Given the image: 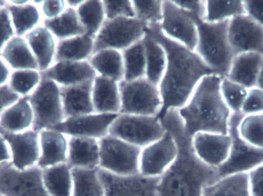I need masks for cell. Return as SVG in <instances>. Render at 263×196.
<instances>
[{"mask_svg": "<svg viewBox=\"0 0 263 196\" xmlns=\"http://www.w3.org/2000/svg\"><path fill=\"white\" fill-rule=\"evenodd\" d=\"M100 140L69 137L67 165L71 169H100Z\"/></svg>", "mask_w": 263, "mask_h": 196, "instance_id": "obj_21", "label": "cell"}, {"mask_svg": "<svg viewBox=\"0 0 263 196\" xmlns=\"http://www.w3.org/2000/svg\"><path fill=\"white\" fill-rule=\"evenodd\" d=\"M43 169H15L10 162L0 164V192L6 196H50L42 179Z\"/></svg>", "mask_w": 263, "mask_h": 196, "instance_id": "obj_11", "label": "cell"}, {"mask_svg": "<svg viewBox=\"0 0 263 196\" xmlns=\"http://www.w3.org/2000/svg\"><path fill=\"white\" fill-rule=\"evenodd\" d=\"M20 98V96L11 90L8 84L0 86V115Z\"/></svg>", "mask_w": 263, "mask_h": 196, "instance_id": "obj_50", "label": "cell"}, {"mask_svg": "<svg viewBox=\"0 0 263 196\" xmlns=\"http://www.w3.org/2000/svg\"><path fill=\"white\" fill-rule=\"evenodd\" d=\"M73 189L72 196H105L99 169H72Z\"/></svg>", "mask_w": 263, "mask_h": 196, "instance_id": "obj_35", "label": "cell"}, {"mask_svg": "<svg viewBox=\"0 0 263 196\" xmlns=\"http://www.w3.org/2000/svg\"><path fill=\"white\" fill-rule=\"evenodd\" d=\"M11 161V154L9 146L3 135L0 134V164Z\"/></svg>", "mask_w": 263, "mask_h": 196, "instance_id": "obj_52", "label": "cell"}, {"mask_svg": "<svg viewBox=\"0 0 263 196\" xmlns=\"http://www.w3.org/2000/svg\"><path fill=\"white\" fill-rule=\"evenodd\" d=\"M28 100L33 112L32 129L35 132L52 129L66 120L60 86L55 82L42 77L40 84Z\"/></svg>", "mask_w": 263, "mask_h": 196, "instance_id": "obj_5", "label": "cell"}, {"mask_svg": "<svg viewBox=\"0 0 263 196\" xmlns=\"http://www.w3.org/2000/svg\"><path fill=\"white\" fill-rule=\"evenodd\" d=\"M161 31L168 38L191 50H196L198 29L194 16L176 6L171 0H164Z\"/></svg>", "mask_w": 263, "mask_h": 196, "instance_id": "obj_12", "label": "cell"}, {"mask_svg": "<svg viewBox=\"0 0 263 196\" xmlns=\"http://www.w3.org/2000/svg\"><path fill=\"white\" fill-rule=\"evenodd\" d=\"M92 83L93 81H89L76 86L60 87L66 119L95 113L92 99Z\"/></svg>", "mask_w": 263, "mask_h": 196, "instance_id": "obj_22", "label": "cell"}, {"mask_svg": "<svg viewBox=\"0 0 263 196\" xmlns=\"http://www.w3.org/2000/svg\"><path fill=\"white\" fill-rule=\"evenodd\" d=\"M41 75L43 78L55 82L60 87L93 81L97 75L89 61L55 62L49 69L42 72Z\"/></svg>", "mask_w": 263, "mask_h": 196, "instance_id": "obj_19", "label": "cell"}, {"mask_svg": "<svg viewBox=\"0 0 263 196\" xmlns=\"http://www.w3.org/2000/svg\"><path fill=\"white\" fill-rule=\"evenodd\" d=\"M105 196H158L156 186L159 178H148L140 174L116 175L99 169Z\"/></svg>", "mask_w": 263, "mask_h": 196, "instance_id": "obj_16", "label": "cell"}, {"mask_svg": "<svg viewBox=\"0 0 263 196\" xmlns=\"http://www.w3.org/2000/svg\"><path fill=\"white\" fill-rule=\"evenodd\" d=\"M34 116L28 96L20 97L0 115V129L18 133L32 128Z\"/></svg>", "mask_w": 263, "mask_h": 196, "instance_id": "obj_26", "label": "cell"}, {"mask_svg": "<svg viewBox=\"0 0 263 196\" xmlns=\"http://www.w3.org/2000/svg\"><path fill=\"white\" fill-rule=\"evenodd\" d=\"M173 3L181 9L203 20L205 14V1L202 0H179Z\"/></svg>", "mask_w": 263, "mask_h": 196, "instance_id": "obj_48", "label": "cell"}, {"mask_svg": "<svg viewBox=\"0 0 263 196\" xmlns=\"http://www.w3.org/2000/svg\"><path fill=\"white\" fill-rule=\"evenodd\" d=\"M262 63L263 55L261 54H239L233 58L227 77L247 89L256 87Z\"/></svg>", "mask_w": 263, "mask_h": 196, "instance_id": "obj_25", "label": "cell"}, {"mask_svg": "<svg viewBox=\"0 0 263 196\" xmlns=\"http://www.w3.org/2000/svg\"><path fill=\"white\" fill-rule=\"evenodd\" d=\"M121 110L120 114L157 116L162 106L159 86L146 78L119 83Z\"/></svg>", "mask_w": 263, "mask_h": 196, "instance_id": "obj_6", "label": "cell"}, {"mask_svg": "<svg viewBox=\"0 0 263 196\" xmlns=\"http://www.w3.org/2000/svg\"><path fill=\"white\" fill-rule=\"evenodd\" d=\"M160 120L176 140L178 153L173 164L159 177L158 196H202L205 186L219 180L217 169L207 166L195 153L193 138L185 133L178 109L167 111Z\"/></svg>", "mask_w": 263, "mask_h": 196, "instance_id": "obj_1", "label": "cell"}, {"mask_svg": "<svg viewBox=\"0 0 263 196\" xmlns=\"http://www.w3.org/2000/svg\"><path fill=\"white\" fill-rule=\"evenodd\" d=\"M7 9L12 22L15 35L24 37L43 23V17L40 7L31 0L23 6H15L7 0Z\"/></svg>", "mask_w": 263, "mask_h": 196, "instance_id": "obj_29", "label": "cell"}, {"mask_svg": "<svg viewBox=\"0 0 263 196\" xmlns=\"http://www.w3.org/2000/svg\"><path fill=\"white\" fill-rule=\"evenodd\" d=\"M24 38L36 60L40 72L53 65L58 41L46 27L40 25L26 34Z\"/></svg>", "mask_w": 263, "mask_h": 196, "instance_id": "obj_23", "label": "cell"}, {"mask_svg": "<svg viewBox=\"0 0 263 196\" xmlns=\"http://www.w3.org/2000/svg\"><path fill=\"white\" fill-rule=\"evenodd\" d=\"M92 99L95 113L120 114L121 97L117 82L97 75L92 83Z\"/></svg>", "mask_w": 263, "mask_h": 196, "instance_id": "obj_24", "label": "cell"}, {"mask_svg": "<svg viewBox=\"0 0 263 196\" xmlns=\"http://www.w3.org/2000/svg\"><path fill=\"white\" fill-rule=\"evenodd\" d=\"M251 196H263V163L248 173Z\"/></svg>", "mask_w": 263, "mask_h": 196, "instance_id": "obj_47", "label": "cell"}, {"mask_svg": "<svg viewBox=\"0 0 263 196\" xmlns=\"http://www.w3.org/2000/svg\"><path fill=\"white\" fill-rule=\"evenodd\" d=\"M241 113L243 115L263 113V90L258 87L248 89L242 105Z\"/></svg>", "mask_w": 263, "mask_h": 196, "instance_id": "obj_44", "label": "cell"}, {"mask_svg": "<svg viewBox=\"0 0 263 196\" xmlns=\"http://www.w3.org/2000/svg\"><path fill=\"white\" fill-rule=\"evenodd\" d=\"M88 61L97 75L110 79L117 83L124 80V63L120 51L103 49L95 52Z\"/></svg>", "mask_w": 263, "mask_h": 196, "instance_id": "obj_28", "label": "cell"}, {"mask_svg": "<svg viewBox=\"0 0 263 196\" xmlns=\"http://www.w3.org/2000/svg\"><path fill=\"white\" fill-rule=\"evenodd\" d=\"M45 189L50 196H72L73 179L67 163L46 168L42 171Z\"/></svg>", "mask_w": 263, "mask_h": 196, "instance_id": "obj_32", "label": "cell"}, {"mask_svg": "<svg viewBox=\"0 0 263 196\" xmlns=\"http://www.w3.org/2000/svg\"><path fill=\"white\" fill-rule=\"evenodd\" d=\"M222 78L213 74L202 79L186 104L178 109L184 130L192 138L199 132L229 133L233 112L221 94Z\"/></svg>", "mask_w": 263, "mask_h": 196, "instance_id": "obj_3", "label": "cell"}, {"mask_svg": "<svg viewBox=\"0 0 263 196\" xmlns=\"http://www.w3.org/2000/svg\"><path fill=\"white\" fill-rule=\"evenodd\" d=\"M67 8L64 0H43L40 6L43 18H53L61 15Z\"/></svg>", "mask_w": 263, "mask_h": 196, "instance_id": "obj_46", "label": "cell"}, {"mask_svg": "<svg viewBox=\"0 0 263 196\" xmlns=\"http://www.w3.org/2000/svg\"><path fill=\"white\" fill-rule=\"evenodd\" d=\"M41 72L35 69L12 71L8 86L20 97L29 96L40 84Z\"/></svg>", "mask_w": 263, "mask_h": 196, "instance_id": "obj_39", "label": "cell"}, {"mask_svg": "<svg viewBox=\"0 0 263 196\" xmlns=\"http://www.w3.org/2000/svg\"><path fill=\"white\" fill-rule=\"evenodd\" d=\"M15 35L9 12L6 8L2 9L0 10V52L6 43Z\"/></svg>", "mask_w": 263, "mask_h": 196, "instance_id": "obj_45", "label": "cell"}, {"mask_svg": "<svg viewBox=\"0 0 263 196\" xmlns=\"http://www.w3.org/2000/svg\"><path fill=\"white\" fill-rule=\"evenodd\" d=\"M238 132L244 141L263 150V113L242 115Z\"/></svg>", "mask_w": 263, "mask_h": 196, "instance_id": "obj_40", "label": "cell"}, {"mask_svg": "<svg viewBox=\"0 0 263 196\" xmlns=\"http://www.w3.org/2000/svg\"><path fill=\"white\" fill-rule=\"evenodd\" d=\"M100 169L118 175L139 173L142 149L108 135L100 140Z\"/></svg>", "mask_w": 263, "mask_h": 196, "instance_id": "obj_9", "label": "cell"}, {"mask_svg": "<svg viewBox=\"0 0 263 196\" xmlns=\"http://www.w3.org/2000/svg\"><path fill=\"white\" fill-rule=\"evenodd\" d=\"M57 41L86 34V30L79 18L77 9L67 7L66 10L53 18H43V23Z\"/></svg>", "mask_w": 263, "mask_h": 196, "instance_id": "obj_30", "label": "cell"}, {"mask_svg": "<svg viewBox=\"0 0 263 196\" xmlns=\"http://www.w3.org/2000/svg\"><path fill=\"white\" fill-rule=\"evenodd\" d=\"M148 26L137 18L106 19L94 40V53L103 49L122 51L141 41ZM93 53V54H94Z\"/></svg>", "mask_w": 263, "mask_h": 196, "instance_id": "obj_8", "label": "cell"}, {"mask_svg": "<svg viewBox=\"0 0 263 196\" xmlns=\"http://www.w3.org/2000/svg\"><path fill=\"white\" fill-rule=\"evenodd\" d=\"M194 16L198 29V43L195 52L219 76L227 77L236 56L229 40L230 21L208 23Z\"/></svg>", "mask_w": 263, "mask_h": 196, "instance_id": "obj_4", "label": "cell"}, {"mask_svg": "<svg viewBox=\"0 0 263 196\" xmlns=\"http://www.w3.org/2000/svg\"><path fill=\"white\" fill-rule=\"evenodd\" d=\"M124 63V80L145 78V52L142 40L122 51Z\"/></svg>", "mask_w": 263, "mask_h": 196, "instance_id": "obj_38", "label": "cell"}, {"mask_svg": "<svg viewBox=\"0 0 263 196\" xmlns=\"http://www.w3.org/2000/svg\"><path fill=\"white\" fill-rule=\"evenodd\" d=\"M246 15L263 26V1L244 0Z\"/></svg>", "mask_w": 263, "mask_h": 196, "instance_id": "obj_49", "label": "cell"}, {"mask_svg": "<svg viewBox=\"0 0 263 196\" xmlns=\"http://www.w3.org/2000/svg\"><path fill=\"white\" fill-rule=\"evenodd\" d=\"M40 156L37 166L41 169L67 163L69 137L52 129L40 132Z\"/></svg>", "mask_w": 263, "mask_h": 196, "instance_id": "obj_20", "label": "cell"}, {"mask_svg": "<svg viewBox=\"0 0 263 196\" xmlns=\"http://www.w3.org/2000/svg\"><path fill=\"white\" fill-rule=\"evenodd\" d=\"M243 1H205V14L203 20L208 23L230 21L239 15H244Z\"/></svg>", "mask_w": 263, "mask_h": 196, "instance_id": "obj_37", "label": "cell"}, {"mask_svg": "<svg viewBox=\"0 0 263 196\" xmlns=\"http://www.w3.org/2000/svg\"><path fill=\"white\" fill-rule=\"evenodd\" d=\"M94 40L84 34L58 41L55 62L88 61L94 53Z\"/></svg>", "mask_w": 263, "mask_h": 196, "instance_id": "obj_31", "label": "cell"}, {"mask_svg": "<svg viewBox=\"0 0 263 196\" xmlns=\"http://www.w3.org/2000/svg\"><path fill=\"white\" fill-rule=\"evenodd\" d=\"M119 115L92 113L69 117L52 129L68 137H86L100 140L109 135V129Z\"/></svg>", "mask_w": 263, "mask_h": 196, "instance_id": "obj_14", "label": "cell"}, {"mask_svg": "<svg viewBox=\"0 0 263 196\" xmlns=\"http://www.w3.org/2000/svg\"><path fill=\"white\" fill-rule=\"evenodd\" d=\"M0 134L7 143L12 166L18 170H26L37 166L40 156V132L33 129L18 133L0 129Z\"/></svg>", "mask_w": 263, "mask_h": 196, "instance_id": "obj_17", "label": "cell"}, {"mask_svg": "<svg viewBox=\"0 0 263 196\" xmlns=\"http://www.w3.org/2000/svg\"><path fill=\"white\" fill-rule=\"evenodd\" d=\"M106 19L117 18H135L134 8L130 0H104L103 1Z\"/></svg>", "mask_w": 263, "mask_h": 196, "instance_id": "obj_43", "label": "cell"}, {"mask_svg": "<svg viewBox=\"0 0 263 196\" xmlns=\"http://www.w3.org/2000/svg\"><path fill=\"white\" fill-rule=\"evenodd\" d=\"M12 70L0 57V86L7 85L10 78Z\"/></svg>", "mask_w": 263, "mask_h": 196, "instance_id": "obj_51", "label": "cell"}, {"mask_svg": "<svg viewBox=\"0 0 263 196\" xmlns=\"http://www.w3.org/2000/svg\"><path fill=\"white\" fill-rule=\"evenodd\" d=\"M256 87L263 90V63L262 67H261L260 72H259V77H258L257 83H256Z\"/></svg>", "mask_w": 263, "mask_h": 196, "instance_id": "obj_54", "label": "cell"}, {"mask_svg": "<svg viewBox=\"0 0 263 196\" xmlns=\"http://www.w3.org/2000/svg\"><path fill=\"white\" fill-rule=\"evenodd\" d=\"M0 10H1V9H0Z\"/></svg>", "mask_w": 263, "mask_h": 196, "instance_id": "obj_56", "label": "cell"}, {"mask_svg": "<svg viewBox=\"0 0 263 196\" xmlns=\"http://www.w3.org/2000/svg\"><path fill=\"white\" fill-rule=\"evenodd\" d=\"M202 196H251L248 173L222 177L205 186Z\"/></svg>", "mask_w": 263, "mask_h": 196, "instance_id": "obj_34", "label": "cell"}, {"mask_svg": "<svg viewBox=\"0 0 263 196\" xmlns=\"http://www.w3.org/2000/svg\"><path fill=\"white\" fill-rule=\"evenodd\" d=\"M142 43L145 52V78L159 86L166 68L165 49L148 34L142 38Z\"/></svg>", "mask_w": 263, "mask_h": 196, "instance_id": "obj_33", "label": "cell"}, {"mask_svg": "<svg viewBox=\"0 0 263 196\" xmlns=\"http://www.w3.org/2000/svg\"><path fill=\"white\" fill-rule=\"evenodd\" d=\"M177 153L176 140L167 131L160 140L142 149L139 174L148 178H159L173 164Z\"/></svg>", "mask_w": 263, "mask_h": 196, "instance_id": "obj_13", "label": "cell"}, {"mask_svg": "<svg viewBox=\"0 0 263 196\" xmlns=\"http://www.w3.org/2000/svg\"><path fill=\"white\" fill-rule=\"evenodd\" d=\"M136 18L145 23L148 26L160 24L163 12V1H133Z\"/></svg>", "mask_w": 263, "mask_h": 196, "instance_id": "obj_42", "label": "cell"}, {"mask_svg": "<svg viewBox=\"0 0 263 196\" xmlns=\"http://www.w3.org/2000/svg\"><path fill=\"white\" fill-rule=\"evenodd\" d=\"M146 34L158 42L166 53V68L159 85L162 106L158 118L161 120L170 109L183 107L201 80L215 72L195 51L167 37L159 24L148 26Z\"/></svg>", "mask_w": 263, "mask_h": 196, "instance_id": "obj_2", "label": "cell"}, {"mask_svg": "<svg viewBox=\"0 0 263 196\" xmlns=\"http://www.w3.org/2000/svg\"><path fill=\"white\" fill-rule=\"evenodd\" d=\"M242 113H233L229 134L232 138L231 149L227 161L217 168L219 178L239 173H249L263 163V150L244 141L238 132Z\"/></svg>", "mask_w": 263, "mask_h": 196, "instance_id": "obj_10", "label": "cell"}, {"mask_svg": "<svg viewBox=\"0 0 263 196\" xmlns=\"http://www.w3.org/2000/svg\"><path fill=\"white\" fill-rule=\"evenodd\" d=\"M228 35L235 55L247 52L263 55V26L246 14L230 20Z\"/></svg>", "mask_w": 263, "mask_h": 196, "instance_id": "obj_15", "label": "cell"}, {"mask_svg": "<svg viewBox=\"0 0 263 196\" xmlns=\"http://www.w3.org/2000/svg\"><path fill=\"white\" fill-rule=\"evenodd\" d=\"M77 11L86 35L95 38L106 21L103 1L85 0Z\"/></svg>", "mask_w": 263, "mask_h": 196, "instance_id": "obj_36", "label": "cell"}, {"mask_svg": "<svg viewBox=\"0 0 263 196\" xmlns=\"http://www.w3.org/2000/svg\"><path fill=\"white\" fill-rule=\"evenodd\" d=\"M166 132L157 116L120 114L111 126L109 135L143 149L160 140Z\"/></svg>", "mask_w": 263, "mask_h": 196, "instance_id": "obj_7", "label": "cell"}, {"mask_svg": "<svg viewBox=\"0 0 263 196\" xmlns=\"http://www.w3.org/2000/svg\"><path fill=\"white\" fill-rule=\"evenodd\" d=\"M0 57L12 71L39 70L36 60L24 37L15 35L11 38L0 52Z\"/></svg>", "mask_w": 263, "mask_h": 196, "instance_id": "obj_27", "label": "cell"}, {"mask_svg": "<svg viewBox=\"0 0 263 196\" xmlns=\"http://www.w3.org/2000/svg\"><path fill=\"white\" fill-rule=\"evenodd\" d=\"M0 196H6V195H5L4 194L2 193V192H0Z\"/></svg>", "mask_w": 263, "mask_h": 196, "instance_id": "obj_55", "label": "cell"}, {"mask_svg": "<svg viewBox=\"0 0 263 196\" xmlns=\"http://www.w3.org/2000/svg\"><path fill=\"white\" fill-rule=\"evenodd\" d=\"M85 0H67L66 4L67 7L72 8V9H77L83 3Z\"/></svg>", "mask_w": 263, "mask_h": 196, "instance_id": "obj_53", "label": "cell"}, {"mask_svg": "<svg viewBox=\"0 0 263 196\" xmlns=\"http://www.w3.org/2000/svg\"><path fill=\"white\" fill-rule=\"evenodd\" d=\"M198 158L210 167L219 168L230 155L232 138L230 134L199 132L192 139Z\"/></svg>", "mask_w": 263, "mask_h": 196, "instance_id": "obj_18", "label": "cell"}, {"mask_svg": "<svg viewBox=\"0 0 263 196\" xmlns=\"http://www.w3.org/2000/svg\"><path fill=\"white\" fill-rule=\"evenodd\" d=\"M220 90L222 99L231 112L241 113L248 89L224 77L221 80Z\"/></svg>", "mask_w": 263, "mask_h": 196, "instance_id": "obj_41", "label": "cell"}]
</instances>
